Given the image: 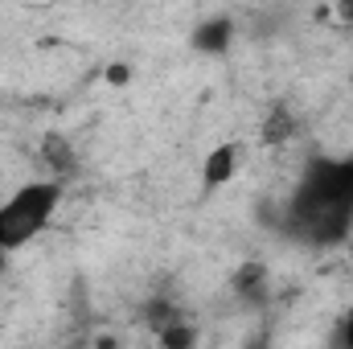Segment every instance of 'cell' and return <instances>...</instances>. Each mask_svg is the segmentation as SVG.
Returning a JSON list of instances; mask_svg holds the SVG:
<instances>
[{
	"label": "cell",
	"instance_id": "cell-7",
	"mask_svg": "<svg viewBox=\"0 0 353 349\" xmlns=\"http://www.w3.org/2000/svg\"><path fill=\"white\" fill-rule=\"evenodd\" d=\"M193 337H197V333H193V329H185L181 321H173V325H165V329H161V341H165V346H193Z\"/></svg>",
	"mask_w": 353,
	"mask_h": 349
},
{
	"label": "cell",
	"instance_id": "cell-4",
	"mask_svg": "<svg viewBox=\"0 0 353 349\" xmlns=\"http://www.w3.org/2000/svg\"><path fill=\"white\" fill-rule=\"evenodd\" d=\"M267 283H271V275H267L263 263H247V267H239V275H234V296L247 300V304H263L267 292H271Z\"/></svg>",
	"mask_w": 353,
	"mask_h": 349
},
{
	"label": "cell",
	"instance_id": "cell-1",
	"mask_svg": "<svg viewBox=\"0 0 353 349\" xmlns=\"http://www.w3.org/2000/svg\"><path fill=\"white\" fill-rule=\"evenodd\" d=\"M62 201V185L54 181H33L21 185L8 201H0V251H17L29 239H37L46 230V222L54 218Z\"/></svg>",
	"mask_w": 353,
	"mask_h": 349
},
{
	"label": "cell",
	"instance_id": "cell-6",
	"mask_svg": "<svg viewBox=\"0 0 353 349\" xmlns=\"http://www.w3.org/2000/svg\"><path fill=\"white\" fill-rule=\"evenodd\" d=\"M296 128H300V123L292 119V111H288V107H275L263 123V144H283V140H292Z\"/></svg>",
	"mask_w": 353,
	"mask_h": 349
},
{
	"label": "cell",
	"instance_id": "cell-10",
	"mask_svg": "<svg viewBox=\"0 0 353 349\" xmlns=\"http://www.w3.org/2000/svg\"><path fill=\"white\" fill-rule=\"evenodd\" d=\"M341 341L353 346V300H350V312H345V329H341Z\"/></svg>",
	"mask_w": 353,
	"mask_h": 349
},
{
	"label": "cell",
	"instance_id": "cell-5",
	"mask_svg": "<svg viewBox=\"0 0 353 349\" xmlns=\"http://www.w3.org/2000/svg\"><path fill=\"white\" fill-rule=\"evenodd\" d=\"M230 37H234V21H226V17H214V21H201V25H197V33H193V46H197L201 54H226Z\"/></svg>",
	"mask_w": 353,
	"mask_h": 349
},
{
	"label": "cell",
	"instance_id": "cell-9",
	"mask_svg": "<svg viewBox=\"0 0 353 349\" xmlns=\"http://www.w3.org/2000/svg\"><path fill=\"white\" fill-rule=\"evenodd\" d=\"M337 21L353 25V0H337Z\"/></svg>",
	"mask_w": 353,
	"mask_h": 349
},
{
	"label": "cell",
	"instance_id": "cell-11",
	"mask_svg": "<svg viewBox=\"0 0 353 349\" xmlns=\"http://www.w3.org/2000/svg\"><path fill=\"white\" fill-rule=\"evenodd\" d=\"M350 87H353V70H350Z\"/></svg>",
	"mask_w": 353,
	"mask_h": 349
},
{
	"label": "cell",
	"instance_id": "cell-3",
	"mask_svg": "<svg viewBox=\"0 0 353 349\" xmlns=\"http://www.w3.org/2000/svg\"><path fill=\"white\" fill-rule=\"evenodd\" d=\"M41 165L54 177H70L79 169V152H74V144L66 136L50 132V136H41Z\"/></svg>",
	"mask_w": 353,
	"mask_h": 349
},
{
	"label": "cell",
	"instance_id": "cell-8",
	"mask_svg": "<svg viewBox=\"0 0 353 349\" xmlns=\"http://www.w3.org/2000/svg\"><path fill=\"white\" fill-rule=\"evenodd\" d=\"M107 83L111 87H123L128 83V66H107Z\"/></svg>",
	"mask_w": 353,
	"mask_h": 349
},
{
	"label": "cell",
	"instance_id": "cell-2",
	"mask_svg": "<svg viewBox=\"0 0 353 349\" xmlns=\"http://www.w3.org/2000/svg\"><path fill=\"white\" fill-rule=\"evenodd\" d=\"M239 161H243V148L239 144H218L205 157V165H201V185L205 189H222L230 177L239 173Z\"/></svg>",
	"mask_w": 353,
	"mask_h": 349
}]
</instances>
